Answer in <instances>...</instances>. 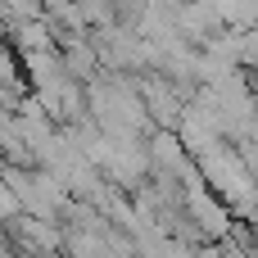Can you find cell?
I'll return each instance as SVG.
<instances>
[{"instance_id": "6da1fadb", "label": "cell", "mask_w": 258, "mask_h": 258, "mask_svg": "<svg viewBox=\"0 0 258 258\" xmlns=\"http://www.w3.org/2000/svg\"><path fill=\"white\" fill-rule=\"evenodd\" d=\"M45 258H68V254H45Z\"/></svg>"}]
</instances>
